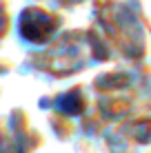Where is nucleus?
<instances>
[{
    "mask_svg": "<svg viewBox=\"0 0 151 153\" xmlns=\"http://www.w3.org/2000/svg\"><path fill=\"white\" fill-rule=\"evenodd\" d=\"M56 25H58V20L47 11H40V9H29L20 18V31L33 42H45L54 33Z\"/></svg>",
    "mask_w": 151,
    "mask_h": 153,
    "instance_id": "obj_1",
    "label": "nucleus"
},
{
    "mask_svg": "<svg viewBox=\"0 0 151 153\" xmlns=\"http://www.w3.org/2000/svg\"><path fill=\"white\" fill-rule=\"evenodd\" d=\"M62 100H65V102H78L80 98H78V91H74V93H69V96H65ZM62 109H65V111H69V113H78L82 107H71V104L67 107V104H62Z\"/></svg>",
    "mask_w": 151,
    "mask_h": 153,
    "instance_id": "obj_2",
    "label": "nucleus"
}]
</instances>
